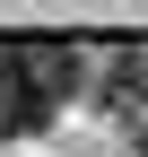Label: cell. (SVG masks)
I'll return each mask as SVG.
<instances>
[{
	"label": "cell",
	"instance_id": "1",
	"mask_svg": "<svg viewBox=\"0 0 148 157\" xmlns=\"http://www.w3.org/2000/svg\"><path fill=\"white\" fill-rule=\"evenodd\" d=\"M70 70H79L70 44H17V35H0V140L44 122L70 96Z\"/></svg>",
	"mask_w": 148,
	"mask_h": 157
}]
</instances>
